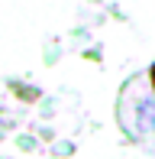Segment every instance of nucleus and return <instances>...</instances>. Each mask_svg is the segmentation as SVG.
Wrapping results in <instances>:
<instances>
[{
  "instance_id": "1",
  "label": "nucleus",
  "mask_w": 155,
  "mask_h": 159,
  "mask_svg": "<svg viewBox=\"0 0 155 159\" xmlns=\"http://www.w3.org/2000/svg\"><path fill=\"white\" fill-rule=\"evenodd\" d=\"M132 124H136L139 133H155V94L139 98L132 104Z\"/></svg>"
},
{
  "instance_id": "2",
  "label": "nucleus",
  "mask_w": 155,
  "mask_h": 159,
  "mask_svg": "<svg viewBox=\"0 0 155 159\" xmlns=\"http://www.w3.org/2000/svg\"><path fill=\"white\" fill-rule=\"evenodd\" d=\"M149 81H152V94H155V62H152V68H149Z\"/></svg>"
}]
</instances>
